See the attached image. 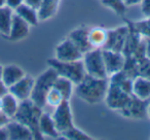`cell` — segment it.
<instances>
[{
	"label": "cell",
	"mask_w": 150,
	"mask_h": 140,
	"mask_svg": "<svg viewBox=\"0 0 150 140\" xmlns=\"http://www.w3.org/2000/svg\"><path fill=\"white\" fill-rule=\"evenodd\" d=\"M108 85V78L102 80L86 75L81 82L75 85L74 91L80 99L88 104H98L106 98Z\"/></svg>",
	"instance_id": "obj_1"
},
{
	"label": "cell",
	"mask_w": 150,
	"mask_h": 140,
	"mask_svg": "<svg viewBox=\"0 0 150 140\" xmlns=\"http://www.w3.org/2000/svg\"><path fill=\"white\" fill-rule=\"evenodd\" d=\"M41 113L42 108L38 107L30 99H28V100L20 102L19 109H18V112L15 115L13 119L20 122L26 127L29 128L33 133L34 138L41 139L42 136L38 129V123H39V117Z\"/></svg>",
	"instance_id": "obj_2"
},
{
	"label": "cell",
	"mask_w": 150,
	"mask_h": 140,
	"mask_svg": "<svg viewBox=\"0 0 150 140\" xmlns=\"http://www.w3.org/2000/svg\"><path fill=\"white\" fill-rule=\"evenodd\" d=\"M58 73L52 67H48L45 71H43L37 78L34 80L33 90H32L30 100L40 108L45 106V98L48 91L54 86Z\"/></svg>",
	"instance_id": "obj_3"
},
{
	"label": "cell",
	"mask_w": 150,
	"mask_h": 140,
	"mask_svg": "<svg viewBox=\"0 0 150 140\" xmlns=\"http://www.w3.org/2000/svg\"><path fill=\"white\" fill-rule=\"evenodd\" d=\"M47 62L48 65L56 70L58 75L68 78L74 82V85H77L79 82H81L86 75L82 60L63 62V61H59L54 58L48 60Z\"/></svg>",
	"instance_id": "obj_4"
},
{
	"label": "cell",
	"mask_w": 150,
	"mask_h": 140,
	"mask_svg": "<svg viewBox=\"0 0 150 140\" xmlns=\"http://www.w3.org/2000/svg\"><path fill=\"white\" fill-rule=\"evenodd\" d=\"M81 60L86 75L102 80L108 78L101 48H92L88 52L84 53Z\"/></svg>",
	"instance_id": "obj_5"
},
{
	"label": "cell",
	"mask_w": 150,
	"mask_h": 140,
	"mask_svg": "<svg viewBox=\"0 0 150 140\" xmlns=\"http://www.w3.org/2000/svg\"><path fill=\"white\" fill-rule=\"evenodd\" d=\"M52 117L60 134L74 127L72 110L68 100H64L61 104L54 107V111L52 113Z\"/></svg>",
	"instance_id": "obj_6"
},
{
	"label": "cell",
	"mask_w": 150,
	"mask_h": 140,
	"mask_svg": "<svg viewBox=\"0 0 150 140\" xmlns=\"http://www.w3.org/2000/svg\"><path fill=\"white\" fill-rule=\"evenodd\" d=\"M56 59L63 62L81 60L83 53L77 48V45L69 37L65 38L56 46Z\"/></svg>",
	"instance_id": "obj_7"
},
{
	"label": "cell",
	"mask_w": 150,
	"mask_h": 140,
	"mask_svg": "<svg viewBox=\"0 0 150 140\" xmlns=\"http://www.w3.org/2000/svg\"><path fill=\"white\" fill-rule=\"evenodd\" d=\"M129 95L131 94L123 91L118 85L110 82L108 85V90H107L105 101L107 102V105L110 108L123 109V107L131 100Z\"/></svg>",
	"instance_id": "obj_8"
},
{
	"label": "cell",
	"mask_w": 150,
	"mask_h": 140,
	"mask_svg": "<svg viewBox=\"0 0 150 140\" xmlns=\"http://www.w3.org/2000/svg\"><path fill=\"white\" fill-rule=\"evenodd\" d=\"M102 54L108 77L115 73H118L122 70L125 67V60L120 52L104 48V50H102Z\"/></svg>",
	"instance_id": "obj_9"
},
{
	"label": "cell",
	"mask_w": 150,
	"mask_h": 140,
	"mask_svg": "<svg viewBox=\"0 0 150 140\" xmlns=\"http://www.w3.org/2000/svg\"><path fill=\"white\" fill-rule=\"evenodd\" d=\"M34 80H35V78H33L31 75L26 74L19 82H17L11 88H8L7 91L9 93H11L20 101L28 100V99H30L32 90H33Z\"/></svg>",
	"instance_id": "obj_10"
},
{
	"label": "cell",
	"mask_w": 150,
	"mask_h": 140,
	"mask_svg": "<svg viewBox=\"0 0 150 140\" xmlns=\"http://www.w3.org/2000/svg\"><path fill=\"white\" fill-rule=\"evenodd\" d=\"M26 75L24 69L16 64H8L2 66V72H1V82L3 86L8 90L13 85L19 82L21 78Z\"/></svg>",
	"instance_id": "obj_11"
},
{
	"label": "cell",
	"mask_w": 150,
	"mask_h": 140,
	"mask_svg": "<svg viewBox=\"0 0 150 140\" xmlns=\"http://www.w3.org/2000/svg\"><path fill=\"white\" fill-rule=\"evenodd\" d=\"M30 27L31 26L29 24L26 23L18 15L13 14V22H11V31H9V34L6 39H9L11 41H20V40L25 39L29 35Z\"/></svg>",
	"instance_id": "obj_12"
},
{
	"label": "cell",
	"mask_w": 150,
	"mask_h": 140,
	"mask_svg": "<svg viewBox=\"0 0 150 140\" xmlns=\"http://www.w3.org/2000/svg\"><path fill=\"white\" fill-rule=\"evenodd\" d=\"M5 127H6L7 133H8V139L27 140L34 138L33 133L29 128L13 119H9L5 125Z\"/></svg>",
	"instance_id": "obj_13"
},
{
	"label": "cell",
	"mask_w": 150,
	"mask_h": 140,
	"mask_svg": "<svg viewBox=\"0 0 150 140\" xmlns=\"http://www.w3.org/2000/svg\"><path fill=\"white\" fill-rule=\"evenodd\" d=\"M38 129L42 137L58 138L60 137V133L58 132L54 125V122L52 119V113L42 112L39 117V123H38Z\"/></svg>",
	"instance_id": "obj_14"
},
{
	"label": "cell",
	"mask_w": 150,
	"mask_h": 140,
	"mask_svg": "<svg viewBox=\"0 0 150 140\" xmlns=\"http://www.w3.org/2000/svg\"><path fill=\"white\" fill-rule=\"evenodd\" d=\"M21 101L18 98H16L11 93L7 91L3 95H1V112L7 117L11 119L17 114L18 109L20 106Z\"/></svg>",
	"instance_id": "obj_15"
},
{
	"label": "cell",
	"mask_w": 150,
	"mask_h": 140,
	"mask_svg": "<svg viewBox=\"0 0 150 140\" xmlns=\"http://www.w3.org/2000/svg\"><path fill=\"white\" fill-rule=\"evenodd\" d=\"M132 95L141 101L150 98V80L139 76L132 80Z\"/></svg>",
	"instance_id": "obj_16"
},
{
	"label": "cell",
	"mask_w": 150,
	"mask_h": 140,
	"mask_svg": "<svg viewBox=\"0 0 150 140\" xmlns=\"http://www.w3.org/2000/svg\"><path fill=\"white\" fill-rule=\"evenodd\" d=\"M88 42L92 48H104L108 40V31L102 27H94L88 29Z\"/></svg>",
	"instance_id": "obj_17"
},
{
	"label": "cell",
	"mask_w": 150,
	"mask_h": 140,
	"mask_svg": "<svg viewBox=\"0 0 150 140\" xmlns=\"http://www.w3.org/2000/svg\"><path fill=\"white\" fill-rule=\"evenodd\" d=\"M88 28L80 27L77 28V29H74L68 36L83 54L88 52L90 50H92V46H91L90 42H88Z\"/></svg>",
	"instance_id": "obj_18"
},
{
	"label": "cell",
	"mask_w": 150,
	"mask_h": 140,
	"mask_svg": "<svg viewBox=\"0 0 150 140\" xmlns=\"http://www.w3.org/2000/svg\"><path fill=\"white\" fill-rule=\"evenodd\" d=\"M61 0H42L41 4L38 7V17L40 22L47 21L56 16L60 7Z\"/></svg>",
	"instance_id": "obj_19"
},
{
	"label": "cell",
	"mask_w": 150,
	"mask_h": 140,
	"mask_svg": "<svg viewBox=\"0 0 150 140\" xmlns=\"http://www.w3.org/2000/svg\"><path fill=\"white\" fill-rule=\"evenodd\" d=\"M16 15L19 16L21 19H23L26 23L29 24L31 27H35L39 23V17H38V11L36 9L30 6V5L23 3L20 5L17 9L15 11Z\"/></svg>",
	"instance_id": "obj_20"
},
{
	"label": "cell",
	"mask_w": 150,
	"mask_h": 140,
	"mask_svg": "<svg viewBox=\"0 0 150 140\" xmlns=\"http://www.w3.org/2000/svg\"><path fill=\"white\" fill-rule=\"evenodd\" d=\"M13 14L15 11L6 5L0 6V34L5 38H7L11 31Z\"/></svg>",
	"instance_id": "obj_21"
},
{
	"label": "cell",
	"mask_w": 150,
	"mask_h": 140,
	"mask_svg": "<svg viewBox=\"0 0 150 140\" xmlns=\"http://www.w3.org/2000/svg\"><path fill=\"white\" fill-rule=\"evenodd\" d=\"M74 82H71L70 80L64 77V76L58 75L54 82V87L62 94L65 100H70L73 92H74Z\"/></svg>",
	"instance_id": "obj_22"
},
{
	"label": "cell",
	"mask_w": 150,
	"mask_h": 140,
	"mask_svg": "<svg viewBox=\"0 0 150 140\" xmlns=\"http://www.w3.org/2000/svg\"><path fill=\"white\" fill-rule=\"evenodd\" d=\"M60 137H63L64 139H70V140H86V139H92L90 136L80 129L72 127L71 129L67 130V131L63 132L60 134Z\"/></svg>",
	"instance_id": "obj_23"
},
{
	"label": "cell",
	"mask_w": 150,
	"mask_h": 140,
	"mask_svg": "<svg viewBox=\"0 0 150 140\" xmlns=\"http://www.w3.org/2000/svg\"><path fill=\"white\" fill-rule=\"evenodd\" d=\"M64 100L65 99H64V97L62 96V94H61V93L52 86V89L48 91L47 95H46L45 104L50 105V106H52L54 108V107H57L59 104H61Z\"/></svg>",
	"instance_id": "obj_24"
},
{
	"label": "cell",
	"mask_w": 150,
	"mask_h": 140,
	"mask_svg": "<svg viewBox=\"0 0 150 140\" xmlns=\"http://www.w3.org/2000/svg\"><path fill=\"white\" fill-rule=\"evenodd\" d=\"M106 6L112 9L118 15H122L125 11V4L123 0H102Z\"/></svg>",
	"instance_id": "obj_25"
},
{
	"label": "cell",
	"mask_w": 150,
	"mask_h": 140,
	"mask_svg": "<svg viewBox=\"0 0 150 140\" xmlns=\"http://www.w3.org/2000/svg\"><path fill=\"white\" fill-rule=\"evenodd\" d=\"M24 3V0H4V5L11 9L13 11Z\"/></svg>",
	"instance_id": "obj_26"
},
{
	"label": "cell",
	"mask_w": 150,
	"mask_h": 140,
	"mask_svg": "<svg viewBox=\"0 0 150 140\" xmlns=\"http://www.w3.org/2000/svg\"><path fill=\"white\" fill-rule=\"evenodd\" d=\"M41 2L42 0H24V3H26V4L30 5V6L34 7L36 9H38V7L40 6Z\"/></svg>",
	"instance_id": "obj_27"
},
{
	"label": "cell",
	"mask_w": 150,
	"mask_h": 140,
	"mask_svg": "<svg viewBox=\"0 0 150 140\" xmlns=\"http://www.w3.org/2000/svg\"><path fill=\"white\" fill-rule=\"evenodd\" d=\"M0 139H8V133L5 125L0 127Z\"/></svg>",
	"instance_id": "obj_28"
},
{
	"label": "cell",
	"mask_w": 150,
	"mask_h": 140,
	"mask_svg": "<svg viewBox=\"0 0 150 140\" xmlns=\"http://www.w3.org/2000/svg\"><path fill=\"white\" fill-rule=\"evenodd\" d=\"M143 0H123V3L125 4V6H132V5H136L141 3Z\"/></svg>",
	"instance_id": "obj_29"
},
{
	"label": "cell",
	"mask_w": 150,
	"mask_h": 140,
	"mask_svg": "<svg viewBox=\"0 0 150 140\" xmlns=\"http://www.w3.org/2000/svg\"><path fill=\"white\" fill-rule=\"evenodd\" d=\"M146 56L150 59V37L146 41Z\"/></svg>",
	"instance_id": "obj_30"
},
{
	"label": "cell",
	"mask_w": 150,
	"mask_h": 140,
	"mask_svg": "<svg viewBox=\"0 0 150 140\" xmlns=\"http://www.w3.org/2000/svg\"><path fill=\"white\" fill-rule=\"evenodd\" d=\"M1 72H2V66L0 65V88H5L4 86H3L2 82H1ZM6 89V88H5ZM0 96H1V93H0Z\"/></svg>",
	"instance_id": "obj_31"
},
{
	"label": "cell",
	"mask_w": 150,
	"mask_h": 140,
	"mask_svg": "<svg viewBox=\"0 0 150 140\" xmlns=\"http://www.w3.org/2000/svg\"><path fill=\"white\" fill-rule=\"evenodd\" d=\"M147 114H148V117H150V104L148 105V107H147Z\"/></svg>",
	"instance_id": "obj_32"
},
{
	"label": "cell",
	"mask_w": 150,
	"mask_h": 140,
	"mask_svg": "<svg viewBox=\"0 0 150 140\" xmlns=\"http://www.w3.org/2000/svg\"><path fill=\"white\" fill-rule=\"evenodd\" d=\"M0 112H1V96H0Z\"/></svg>",
	"instance_id": "obj_33"
}]
</instances>
